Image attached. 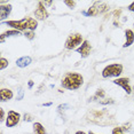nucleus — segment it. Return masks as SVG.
I'll return each instance as SVG.
<instances>
[{
	"instance_id": "obj_14",
	"label": "nucleus",
	"mask_w": 134,
	"mask_h": 134,
	"mask_svg": "<svg viewBox=\"0 0 134 134\" xmlns=\"http://www.w3.org/2000/svg\"><path fill=\"white\" fill-rule=\"evenodd\" d=\"M31 61L32 60L30 56H23V57L17 59L16 64H17V66H20V68H25V66H28L30 63H31Z\"/></svg>"
},
{
	"instance_id": "obj_24",
	"label": "nucleus",
	"mask_w": 134,
	"mask_h": 134,
	"mask_svg": "<svg viewBox=\"0 0 134 134\" xmlns=\"http://www.w3.org/2000/svg\"><path fill=\"white\" fill-rule=\"evenodd\" d=\"M112 134H125V133H124V131L121 130V127L118 126V127H115V129L112 130Z\"/></svg>"
},
{
	"instance_id": "obj_1",
	"label": "nucleus",
	"mask_w": 134,
	"mask_h": 134,
	"mask_svg": "<svg viewBox=\"0 0 134 134\" xmlns=\"http://www.w3.org/2000/svg\"><path fill=\"white\" fill-rule=\"evenodd\" d=\"M85 118L88 123L99 125V126H109L116 123L114 115H111L108 109H101V110L92 109L86 114Z\"/></svg>"
},
{
	"instance_id": "obj_5",
	"label": "nucleus",
	"mask_w": 134,
	"mask_h": 134,
	"mask_svg": "<svg viewBox=\"0 0 134 134\" xmlns=\"http://www.w3.org/2000/svg\"><path fill=\"white\" fill-rule=\"evenodd\" d=\"M123 72V65L120 63H114V64L107 65L102 71L103 78H110V77H119Z\"/></svg>"
},
{
	"instance_id": "obj_35",
	"label": "nucleus",
	"mask_w": 134,
	"mask_h": 134,
	"mask_svg": "<svg viewBox=\"0 0 134 134\" xmlns=\"http://www.w3.org/2000/svg\"><path fill=\"white\" fill-rule=\"evenodd\" d=\"M132 93H133V94H134V86H133V87H132Z\"/></svg>"
},
{
	"instance_id": "obj_20",
	"label": "nucleus",
	"mask_w": 134,
	"mask_h": 134,
	"mask_svg": "<svg viewBox=\"0 0 134 134\" xmlns=\"http://www.w3.org/2000/svg\"><path fill=\"white\" fill-rule=\"evenodd\" d=\"M99 102L101 103V104H103V105L112 104V103H115V101L112 99H102V100H99Z\"/></svg>"
},
{
	"instance_id": "obj_4",
	"label": "nucleus",
	"mask_w": 134,
	"mask_h": 134,
	"mask_svg": "<svg viewBox=\"0 0 134 134\" xmlns=\"http://www.w3.org/2000/svg\"><path fill=\"white\" fill-rule=\"evenodd\" d=\"M109 9V6L103 1H95L94 4L88 8L87 12L83 10L81 14L83 15H86V16H97L100 14H103L105 13L107 10Z\"/></svg>"
},
{
	"instance_id": "obj_21",
	"label": "nucleus",
	"mask_w": 134,
	"mask_h": 134,
	"mask_svg": "<svg viewBox=\"0 0 134 134\" xmlns=\"http://www.w3.org/2000/svg\"><path fill=\"white\" fill-rule=\"evenodd\" d=\"M120 127H121V130L124 131V133H125V132H130V131H131V127H132V124H131V123H125V124L121 125Z\"/></svg>"
},
{
	"instance_id": "obj_29",
	"label": "nucleus",
	"mask_w": 134,
	"mask_h": 134,
	"mask_svg": "<svg viewBox=\"0 0 134 134\" xmlns=\"http://www.w3.org/2000/svg\"><path fill=\"white\" fill-rule=\"evenodd\" d=\"M23 94H24V93H23V91L21 90V91H20V93H19V96H17V100H22V99H23Z\"/></svg>"
},
{
	"instance_id": "obj_18",
	"label": "nucleus",
	"mask_w": 134,
	"mask_h": 134,
	"mask_svg": "<svg viewBox=\"0 0 134 134\" xmlns=\"http://www.w3.org/2000/svg\"><path fill=\"white\" fill-rule=\"evenodd\" d=\"M35 31H32V30H28V31L24 32V37L26 39H29V40H33L35 39Z\"/></svg>"
},
{
	"instance_id": "obj_27",
	"label": "nucleus",
	"mask_w": 134,
	"mask_h": 134,
	"mask_svg": "<svg viewBox=\"0 0 134 134\" xmlns=\"http://www.w3.org/2000/svg\"><path fill=\"white\" fill-rule=\"evenodd\" d=\"M42 2V5L46 7V6H52L53 5V1H41Z\"/></svg>"
},
{
	"instance_id": "obj_25",
	"label": "nucleus",
	"mask_w": 134,
	"mask_h": 134,
	"mask_svg": "<svg viewBox=\"0 0 134 134\" xmlns=\"http://www.w3.org/2000/svg\"><path fill=\"white\" fill-rule=\"evenodd\" d=\"M121 9H116V10H114V13H112V15H114V17L115 19H119L120 17V15H121Z\"/></svg>"
},
{
	"instance_id": "obj_31",
	"label": "nucleus",
	"mask_w": 134,
	"mask_h": 134,
	"mask_svg": "<svg viewBox=\"0 0 134 134\" xmlns=\"http://www.w3.org/2000/svg\"><path fill=\"white\" fill-rule=\"evenodd\" d=\"M53 103L52 102H46V103H42V107H51Z\"/></svg>"
},
{
	"instance_id": "obj_7",
	"label": "nucleus",
	"mask_w": 134,
	"mask_h": 134,
	"mask_svg": "<svg viewBox=\"0 0 134 134\" xmlns=\"http://www.w3.org/2000/svg\"><path fill=\"white\" fill-rule=\"evenodd\" d=\"M21 119V115L19 112L14 111V110H10L8 111V115H7V118H6V126L7 127H14L19 124V121Z\"/></svg>"
},
{
	"instance_id": "obj_30",
	"label": "nucleus",
	"mask_w": 134,
	"mask_h": 134,
	"mask_svg": "<svg viewBox=\"0 0 134 134\" xmlns=\"http://www.w3.org/2000/svg\"><path fill=\"white\" fill-rule=\"evenodd\" d=\"M33 85H35V83H33V80H29V83H28L29 88H32V87H33Z\"/></svg>"
},
{
	"instance_id": "obj_17",
	"label": "nucleus",
	"mask_w": 134,
	"mask_h": 134,
	"mask_svg": "<svg viewBox=\"0 0 134 134\" xmlns=\"http://www.w3.org/2000/svg\"><path fill=\"white\" fill-rule=\"evenodd\" d=\"M104 95H105L104 91L103 90H97L95 95H94L92 99H90V101H94V100H102V99H104Z\"/></svg>"
},
{
	"instance_id": "obj_26",
	"label": "nucleus",
	"mask_w": 134,
	"mask_h": 134,
	"mask_svg": "<svg viewBox=\"0 0 134 134\" xmlns=\"http://www.w3.org/2000/svg\"><path fill=\"white\" fill-rule=\"evenodd\" d=\"M5 120V110L2 108H0V121H4Z\"/></svg>"
},
{
	"instance_id": "obj_15",
	"label": "nucleus",
	"mask_w": 134,
	"mask_h": 134,
	"mask_svg": "<svg viewBox=\"0 0 134 134\" xmlns=\"http://www.w3.org/2000/svg\"><path fill=\"white\" fill-rule=\"evenodd\" d=\"M33 134H46V130L40 123H33Z\"/></svg>"
},
{
	"instance_id": "obj_6",
	"label": "nucleus",
	"mask_w": 134,
	"mask_h": 134,
	"mask_svg": "<svg viewBox=\"0 0 134 134\" xmlns=\"http://www.w3.org/2000/svg\"><path fill=\"white\" fill-rule=\"evenodd\" d=\"M84 42V39H83V36L80 33H72L65 40V44H64V47L65 49H77V47L79 45H81Z\"/></svg>"
},
{
	"instance_id": "obj_16",
	"label": "nucleus",
	"mask_w": 134,
	"mask_h": 134,
	"mask_svg": "<svg viewBox=\"0 0 134 134\" xmlns=\"http://www.w3.org/2000/svg\"><path fill=\"white\" fill-rule=\"evenodd\" d=\"M12 36H20V31H17V30H8V31H6V32H4L1 35V37H0V41L4 42L6 37H12Z\"/></svg>"
},
{
	"instance_id": "obj_12",
	"label": "nucleus",
	"mask_w": 134,
	"mask_h": 134,
	"mask_svg": "<svg viewBox=\"0 0 134 134\" xmlns=\"http://www.w3.org/2000/svg\"><path fill=\"white\" fill-rule=\"evenodd\" d=\"M14 94L9 88H1L0 90V101L1 102H7L13 99Z\"/></svg>"
},
{
	"instance_id": "obj_34",
	"label": "nucleus",
	"mask_w": 134,
	"mask_h": 134,
	"mask_svg": "<svg viewBox=\"0 0 134 134\" xmlns=\"http://www.w3.org/2000/svg\"><path fill=\"white\" fill-rule=\"evenodd\" d=\"M88 134H96V133H94V132H92V131H90V132H88Z\"/></svg>"
},
{
	"instance_id": "obj_32",
	"label": "nucleus",
	"mask_w": 134,
	"mask_h": 134,
	"mask_svg": "<svg viewBox=\"0 0 134 134\" xmlns=\"http://www.w3.org/2000/svg\"><path fill=\"white\" fill-rule=\"evenodd\" d=\"M75 134H86V133L83 132V131H78V132H76Z\"/></svg>"
},
{
	"instance_id": "obj_36",
	"label": "nucleus",
	"mask_w": 134,
	"mask_h": 134,
	"mask_svg": "<svg viewBox=\"0 0 134 134\" xmlns=\"http://www.w3.org/2000/svg\"><path fill=\"white\" fill-rule=\"evenodd\" d=\"M133 26H134V23H133Z\"/></svg>"
},
{
	"instance_id": "obj_22",
	"label": "nucleus",
	"mask_w": 134,
	"mask_h": 134,
	"mask_svg": "<svg viewBox=\"0 0 134 134\" xmlns=\"http://www.w3.org/2000/svg\"><path fill=\"white\" fill-rule=\"evenodd\" d=\"M64 4L68 6L69 8H71V9H74V8L76 7V5H77V2L76 1H71V0H65L64 1Z\"/></svg>"
},
{
	"instance_id": "obj_8",
	"label": "nucleus",
	"mask_w": 134,
	"mask_h": 134,
	"mask_svg": "<svg viewBox=\"0 0 134 134\" xmlns=\"http://www.w3.org/2000/svg\"><path fill=\"white\" fill-rule=\"evenodd\" d=\"M115 85H118V86L123 87L124 91L126 92V94H132V87L130 85V79L129 78H116L114 81H112Z\"/></svg>"
},
{
	"instance_id": "obj_23",
	"label": "nucleus",
	"mask_w": 134,
	"mask_h": 134,
	"mask_svg": "<svg viewBox=\"0 0 134 134\" xmlns=\"http://www.w3.org/2000/svg\"><path fill=\"white\" fill-rule=\"evenodd\" d=\"M23 120L24 121H33V116L31 115V114H24V116H23Z\"/></svg>"
},
{
	"instance_id": "obj_13",
	"label": "nucleus",
	"mask_w": 134,
	"mask_h": 134,
	"mask_svg": "<svg viewBox=\"0 0 134 134\" xmlns=\"http://www.w3.org/2000/svg\"><path fill=\"white\" fill-rule=\"evenodd\" d=\"M125 38H126V40H125L123 47L127 48V47H130L131 45L134 42V31H133V30H130V29L125 30Z\"/></svg>"
},
{
	"instance_id": "obj_10",
	"label": "nucleus",
	"mask_w": 134,
	"mask_h": 134,
	"mask_svg": "<svg viewBox=\"0 0 134 134\" xmlns=\"http://www.w3.org/2000/svg\"><path fill=\"white\" fill-rule=\"evenodd\" d=\"M10 12H12V5H9V4L5 5L4 1L0 2V20H1L2 23H4V21L8 17Z\"/></svg>"
},
{
	"instance_id": "obj_9",
	"label": "nucleus",
	"mask_w": 134,
	"mask_h": 134,
	"mask_svg": "<svg viewBox=\"0 0 134 134\" xmlns=\"http://www.w3.org/2000/svg\"><path fill=\"white\" fill-rule=\"evenodd\" d=\"M48 12L47 9L45 8V6L42 5V2L41 1H39L38 2V7H37V9L35 10V16H36V19L37 20H40V21H44V20H46L47 17H48Z\"/></svg>"
},
{
	"instance_id": "obj_2",
	"label": "nucleus",
	"mask_w": 134,
	"mask_h": 134,
	"mask_svg": "<svg viewBox=\"0 0 134 134\" xmlns=\"http://www.w3.org/2000/svg\"><path fill=\"white\" fill-rule=\"evenodd\" d=\"M83 84H84V77L78 72H66L63 76L62 80H61L62 87L70 91L78 90Z\"/></svg>"
},
{
	"instance_id": "obj_19",
	"label": "nucleus",
	"mask_w": 134,
	"mask_h": 134,
	"mask_svg": "<svg viewBox=\"0 0 134 134\" xmlns=\"http://www.w3.org/2000/svg\"><path fill=\"white\" fill-rule=\"evenodd\" d=\"M8 64H9V62H8L7 59H5V57H1L0 59V69L4 70L5 68H7Z\"/></svg>"
},
{
	"instance_id": "obj_3",
	"label": "nucleus",
	"mask_w": 134,
	"mask_h": 134,
	"mask_svg": "<svg viewBox=\"0 0 134 134\" xmlns=\"http://www.w3.org/2000/svg\"><path fill=\"white\" fill-rule=\"evenodd\" d=\"M8 26H12L14 30H17V31H28V30H32L35 31L38 26V22L36 19L33 17H25L23 20L20 21H7L5 22Z\"/></svg>"
},
{
	"instance_id": "obj_28",
	"label": "nucleus",
	"mask_w": 134,
	"mask_h": 134,
	"mask_svg": "<svg viewBox=\"0 0 134 134\" xmlns=\"http://www.w3.org/2000/svg\"><path fill=\"white\" fill-rule=\"evenodd\" d=\"M127 9L131 10V12H134V1H133L132 4H131V5L129 6V7H127Z\"/></svg>"
},
{
	"instance_id": "obj_33",
	"label": "nucleus",
	"mask_w": 134,
	"mask_h": 134,
	"mask_svg": "<svg viewBox=\"0 0 134 134\" xmlns=\"http://www.w3.org/2000/svg\"><path fill=\"white\" fill-rule=\"evenodd\" d=\"M114 25H115V26H119V23H118L117 21H115V22H114Z\"/></svg>"
},
{
	"instance_id": "obj_11",
	"label": "nucleus",
	"mask_w": 134,
	"mask_h": 134,
	"mask_svg": "<svg viewBox=\"0 0 134 134\" xmlns=\"http://www.w3.org/2000/svg\"><path fill=\"white\" fill-rule=\"evenodd\" d=\"M91 44H90V41L88 40H84V42L80 45V47H78L77 51L79 54L81 55V57H87L88 55H90V53H91Z\"/></svg>"
}]
</instances>
